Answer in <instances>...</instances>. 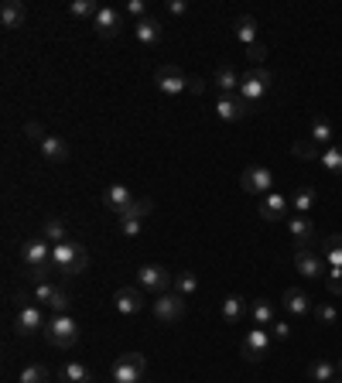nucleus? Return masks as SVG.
<instances>
[{
    "label": "nucleus",
    "mask_w": 342,
    "mask_h": 383,
    "mask_svg": "<svg viewBox=\"0 0 342 383\" xmlns=\"http://www.w3.org/2000/svg\"><path fill=\"white\" fill-rule=\"evenodd\" d=\"M21 264H25L27 278L34 284L48 281V271H52V243L45 236H31L21 243Z\"/></svg>",
    "instance_id": "nucleus-1"
},
{
    "label": "nucleus",
    "mask_w": 342,
    "mask_h": 383,
    "mask_svg": "<svg viewBox=\"0 0 342 383\" xmlns=\"http://www.w3.org/2000/svg\"><path fill=\"white\" fill-rule=\"evenodd\" d=\"M86 267H89V254H86L82 243L65 240V243L52 247V271L62 274L65 281H76L79 274H86Z\"/></svg>",
    "instance_id": "nucleus-2"
},
{
    "label": "nucleus",
    "mask_w": 342,
    "mask_h": 383,
    "mask_svg": "<svg viewBox=\"0 0 342 383\" xmlns=\"http://www.w3.org/2000/svg\"><path fill=\"white\" fill-rule=\"evenodd\" d=\"M45 325H48V315H45V308L34 305V301H31V298H25V294H18L14 332H18V335H34V332H45Z\"/></svg>",
    "instance_id": "nucleus-3"
},
{
    "label": "nucleus",
    "mask_w": 342,
    "mask_h": 383,
    "mask_svg": "<svg viewBox=\"0 0 342 383\" xmlns=\"http://www.w3.org/2000/svg\"><path fill=\"white\" fill-rule=\"evenodd\" d=\"M294 271H298L301 278H308V281L325 278V271H329L325 254L318 250L315 243H294Z\"/></svg>",
    "instance_id": "nucleus-4"
},
{
    "label": "nucleus",
    "mask_w": 342,
    "mask_h": 383,
    "mask_svg": "<svg viewBox=\"0 0 342 383\" xmlns=\"http://www.w3.org/2000/svg\"><path fill=\"white\" fill-rule=\"evenodd\" d=\"M45 339L52 342L55 349H69V346L79 342V322H76L72 315H48Z\"/></svg>",
    "instance_id": "nucleus-5"
},
{
    "label": "nucleus",
    "mask_w": 342,
    "mask_h": 383,
    "mask_svg": "<svg viewBox=\"0 0 342 383\" xmlns=\"http://www.w3.org/2000/svg\"><path fill=\"white\" fill-rule=\"evenodd\" d=\"M267 89H270V72L261 69V65H254V69H246L239 76V100L246 106H257L267 96Z\"/></svg>",
    "instance_id": "nucleus-6"
},
{
    "label": "nucleus",
    "mask_w": 342,
    "mask_h": 383,
    "mask_svg": "<svg viewBox=\"0 0 342 383\" xmlns=\"http://www.w3.org/2000/svg\"><path fill=\"white\" fill-rule=\"evenodd\" d=\"M151 311H154L158 322H182L185 311H188V298L175 294V291H164V294H158L151 301Z\"/></svg>",
    "instance_id": "nucleus-7"
},
{
    "label": "nucleus",
    "mask_w": 342,
    "mask_h": 383,
    "mask_svg": "<svg viewBox=\"0 0 342 383\" xmlns=\"http://www.w3.org/2000/svg\"><path fill=\"white\" fill-rule=\"evenodd\" d=\"M144 370H147V359L140 356V353H124V356L113 363L110 380H113V383H140Z\"/></svg>",
    "instance_id": "nucleus-8"
},
{
    "label": "nucleus",
    "mask_w": 342,
    "mask_h": 383,
    "mask_svg": "<svg viewBox=\"0 0 342 383\" xmlns=\"http://www.w3.org/2000/svg\"><path fill=\"white\" fill-rule=\"evenodd\" d=\"M171 281H175V274H168L161 264H144L137 271V287L140 291H151V294H164L171 287Z\"/></svg>",
    "instance_id": "nucleus-9"
},
{
    "label": "nucleus",
    "mask_w": 342,
    "mask_h": 383,
    "mask_svg": "<svg viewBox=\"0 0 342 383\" xmlns=\"http://www.w3.org/2000/svg\"><path fill=\"white\" fill-rule=\"evenodd\" d=\"M154 82H158V89L164 96H182L185 89H188V76H185L178 65H158Z\"/></svg>",
    "instance_id": "nucleus-10"
},
{
    "label": "nucleus",
    "mask_w": 342,
    "mask_h": 383,
    "mask_svg": "<svg viewBox=\"0 0 342 383\" xmlns=\"http://www.w3.org/2000/svg\"><path fill=\"white\" fill-rule=\"evenodd\" d=\"M113 308L120 311V315H137V311H144L147 308V291H140L137 284H127V287H117V294H113Z\"/></svg>",
    "instance_id": "nucleus-11"
},
{
    "label": "nucleus",
    "mask_w": 342,
    "mask_h": 383,
    "mask_svg": "<svg viewBox=\"0 0 342 383\" xmlns=\"http://www.w3.org/2000/svg\"><path fill=\"white\" fill-rule=\"evenodd\" d=\"M239 185H243V192H250V195H267V192L274 188V175H270V168H263V164H250V168L239 175Z\"/></svg>",
    "instance_id": "nucleus-12"
},
{
    "label": "nucleus",
    "mask_w": 342,
    "mask_h": 383,
    "mask_svg": "<svg viewBox=\"0 0 342 383\" xmlns=\"http://www.w3.org/2000/svg\"><path fill=\"white\" fill-rule=\"evenodd\" d=\"M267 349H270V332L267 329H250V332L243 335V359L246 363H261L267 356Z\"/></svg>",
    "instance_id": "nucleus-13"
},
{
    "label": "nucleus",
    "mask_w": 342,
    "mask_h": 383,
    "mask_svg": "<svg viewBox=\"0 0 342 383\" xmlns=\"http://www.w3.org/2000/svg\"><path fill=\"white\" fill-rule=\"evenodd\" d=\"M93 27H96L100 38H117L120 27H124V11H117V7H100L96 18H93Z\"/></svg>",
    "instance_id": "nucleus-14"
},
{
    "label": "nucleus",
    "mask_w": 342,
    "mask_h": 383,
    "mask_svg": "<svg viewBox=\"0 0 342 383\" xmlns=\"http://www.w3.org/2000/svg\"><path fill=\"white\" fill-rule=\"evenodd\" d=\"M212 113L219 120H226V124H237V120H243L250 113V106L239 100V96H219V100L212 103Z\"/></svg>",
    "instance_id": "nucleus-15"
},
{
    "label": "nucleus",
    "mask_w": 342,
    "mask_h": 383,
    "mask_svg": "<svg viewBox=\"0 0 342 383\" xmlns=\"http://www.w3.org/2000/svg\"><path fill=\"white\" fill-rule=\"evenodd\" d=\"M137 202V195H133L127 185H110L103 192V205L110 212H117V216H124V212H131V205Z\"/></svg>",
    "instance_id": "nucleus-16"
},
{
    "label": "nucleus",
    "mask_w": 342,
    "mask_h": 383,
    "mask_svg": "<svg viewBox=\"0 0 342 383\" xmlns=\"http://www.w3.org/2000/svg\"><path fill=\"white\" fill-rule=\"evenodd\" d=\"M288 209H291V199H284V195H277V192H267L261 199V216L267 219V223H288Z\"/></svg>",
    "instance_id": "nucleus-17"
},
{
    "label": "nucleus",
    "mask_w": 342,
    "mask_h": 383,
    "mask_svg": "<svg viewBox=\"0 0 342 383\" xmlns=\"http://www.w3.org/2000/svg\"><path fill=\"white\" fill-rule=\"evenodd\" d=\"M38 148H41V154H45V161H48V164H65V161L72 157L69 141H65V137H58V134H48Z\"/></svg>",
    "instance_id": "nucleus-18"
},
{
    "label": "nucleus",
    "mask_w": 342,
    "mask_h": 383,
    "mask_svg": "<svg viewBox=\"0 0 342 383\" xmlns=\"http://www.w3.org/2000/svg\"><path fill=\"white\" fill-rule=\"evenodd\" d=\"M133 34H137V41H140V45L154 48L161 38H164V27H161L158 18H151V14H147V18H140V21L133 25Z\"/></svg>",
    "instance_id": "nucleus-19"
},
{
    "label": "nucleus",
    "mask_w": 342,
    "mask_h": 383,
    "mask_svg": "<svg viewBox=\"0 0 342 383\" xmlns=\"http://www.w3.org/2000/svg\"><path fill=\"white\" fill-rule=\"evenodd\" d=\"M212 86L219 89V96H239V72L233 65H219L212 72Z\"/></svg>",
    "instance_id": "nucleus-20"
},
{
    "label": "nucleus",
    "mask_w": 342,
    "mask_h": 383,
    "mask_svg": "<svg viewBox=\"0 0 342 383\" xmlns=\"http://www.w3.org/2000/svg\"><path fill=\"white\" fill-rule=\"evenodd\" d=\"M308 141L315 144V148H332V141H336V127L325 120V117H312V127H308Z\"/></svg>",
    "instance_id": "nucleus-21"
},
{
    "label": "nucleus",
    "mask_w": 342,
    "mask_h": 383,
    "mask_svg": "<svg viewBox=\"0 0 342 383\" xmlns=\"http://www.w3.org/2000/svg\"><path fill=\"white\" fill-rule=\"evenodd\" d=\"M27 18V7L21 0H4V7H0V25L7 27V31H14V27H21Z\"/></svg>",
    "instance_id": "nucleus-22"
},
{
    "label": "nucleus",
    "mask_w": 342,
    "mask_h": 383,
    "mask_svg": "<svg viewBox=\"0 0 342 383\" xmlns=\"http://www.w3.org/2000/svg\"><path fill=\"white\" fill-rule=\"evenodd\" d=\"M281 301H284V311H291V315H308V311L315 308L312 305V298H308L301 287H288Z\"/></svg>",
    "instance_id": "nucleus-23"
},
{
    "label": "nucleus",
    "mask_w": 342,
    "mask_h": 383,
    "mask_svg": "<svg viewBox=\"0 0 342 383\" xmlns=\"http://www.w3.org/2000/svg\"><path fill=\"white\" fill-rule=\"evenodd\" d=\"M315 202H318V192L312 188V185H301V188L291 195V209H294V216H308Z\"/></svg>",
    "instance_id": "nucleus-24"
},
{
    "label": "nucleus",
    "mask_w": 342,
    "mask_h": 383,
    "mask_svg": "<svg viewBox=\"0 0 342 383\" xmlns=\"http://www.w3.org/2000/svg\"><path fill=\"white\" fill-rule=\"evenodd\" d=\"M288 230L294 236V243H315V223L308 216H294L288 219Z\"/></svg>",
    "instance_id": "nucleus-25"
},
{
    "label": "nucleus",
    "mask_w": 342,
    "mask_h": 383,
    "mask_svg": "<svg viewBox=\"0 0 342 383\" xmlns=\"http://www.w3.org/2000/svg\"><path fill=\"white\" fill-rule=\"evenodd\" d=\"M58 383H93V370L86 363H65L58 370Z\"/></svg>",
    "instance_id": "nucleus-26"
},
{
    "label": "nucleus",
    "mask_w": 342,
    "mask_h": 383,
    "mask_svg": "<svg viewBox=\"0 0 342 383\" xmlns=\"http://www.w3.org/2000/svg\"><path fill=\"white\" fill-rule=\"evenodd\" d=\"M41 236H45L52 247L65 243V240H69V226H65V219H58V216H48V219L41 223Z\"/></svg>",
    "instance_id": "nucleus-27"
},
{
    "label": "nucleus",
    "mask_w": 342,
    "mask_h": 383,
    "mask_svg": "<svg viewBox=\"0 0 342 383\" xmlns=\"http://www.w3.org/2000/svg\"><path fill=\"white\" fill-rule=\"evenodd\" d=\"M243 311H246V305H243L239 294H226V298H223V322H226V325H237L239 318H243Z\"/></svg>",
    "instance_id": "nucleus-28"
},
{
    "label": "nucleus",
    "mask_w": 342,
    "mask_h": 383,
    "mask_svg": "<svg viewBox=\"0 0 342 383\" xmlns=\"http://www.w3.org/2000/svg\"><path fill=\"white\" fill-rule=\"evenodd\" d=\"M250 315H254V325H261V329H270L277 318H274V305L267 301V298H261V301H254L250 305Z\"/></svg>",
    "instance_id": "nucleus-29"
},
{
    "label": "nucleus",
    "mask_w": 342,
    "mask_h": 383,
    "mask_svg": "<svg viewBox=\"0 0 342 383\" xmlns=\"http://www.w3.org/2000/svg\"><path fill=\"white\" fill-rule=\"evenodd\" d=\"M233 31H237L239 45H246V48L257 41V21H254L250 14H239V18H237V27H233Z\"/></svg>",
    "instance_id": "nucleus-30"
},
{
    "label": "nucleus",
    "mask_w": 342,
    "mask_h": 383,
    "mask_svg": "<svg viewBox=\"0 0 342 383\" xmlns=\"http://www.w3.org/2000/svg\"><path fill=\"white\" fill-rule=\"evenodd\" d=\"M336 370H339L336 363H329V359H315V363L308 366V377H312L315 383H332L336 380Z\"/></svg>",
    "instance_id": "nucleus-31"
},
{
    "label": "nucleus",
    "mask_w": 342,
    "mask_h": 383,
    "mask_svg": "<svg viewBox=\"0 0 342 383\" xmlns=\"http://www.w3.org/2000/svg\"><path fill=\"white\" fill-rule=\"evenodd\" d=\"M171 287H175V294H182V298H192V294L199 291V278H195L192 271H182V274H175Z\"/></svg>",
    "instance_id": "nucleus-32"
},
{
    "label": "nucleus",
    "mask_w": 342,
    "mask_h": 383,
    "mask_svg": "<svg viewBox=\"0 0 342 383\" xmlns=\"http://www.w3.org/2000/svg\"><path fill=\"white\" fill-rule=\"evenodd\" d=\"M322 254H325V264H329V267H342V236L339 233L322 243Z\"/></svg>",
    "instance_id": "nucleus-33"
},
{
    "label": "nucleus",
    "mask_w": 342,
    "mask_h": 383,
    "mask_svg": "<svg viewBox=\"0 0 342 383\" xmlns=\"http://www.w3.org/2000/svg\"><path fill=\"white\" fill-rule=\"evenodd\" d=\"M318 161H322V168H325V171H342V144H332V148H325Z\"/></svg>",
    "instance_id": "nucleus-34"
},
{
    "label": "nucleus",
    "mask_w": 342,
    "mask_h": 383,
    "mask_svg": "<svg viewBox=\"0 0 342 383\" xmlns=\"http://www.w3.org/2000/svg\"><path fill=\"white\" fill-rule=\"evenodd\" d=\"M18 383H52V380H48V370H45L41 363H31V366H25V370H21Z\"/></svg>",
    "instance_id": "nucleus-35"
},
{
    "label": "nucleus",
    "mask_w": 342,
    "mask_h": 383,
    "mask_svg": "<svg viewBox=\"0 0 342 383\" xmlns=\"http://www.w3.org/2000/svg\"><path fill=\"white\" fill-rule=\"evenodd\" d=\"M291 154H294V157H305V161H318V157H322V151H318L308 137L294 141V144H291Z\"/></svg>",
    "instance_id": "nucleus-36"
},
{
    "label": "nucleus",
    "mask_w": 342,
    "mask_h": 383,
    "mask_svg": "<svg viewBox=\"0 0 342 383\" xmlns=\"http://www.w3.org/2000/svg\"><path fill=\"white\" fill-rule=\"evenodd\" d=\"M96 11H100L96 0H72V4H69V14H72V18H96Z\"/></svg>",
    "instance_id": "nucleus-37"
},
{
    "label": "nucleus",
    "mask_w": 342,
    "mask_h": 383,
    "mask_svg": "<svg viewBox=\"0 0 342 383\" xmlns=\"http://www.w3.org/2000/svg\"><path fill=\"white\" fill-rule=\"evenodd\" d=\"M312 311H315V318L322 325H336L339 322V311H336V305H329V301H318Z\"/></svg>",
    "instance_id": "nucleus-38"
},
{
    "label": "nucleus",
    "mask_w": 342,
    "mask_h": 383,
    "mask_svg": "<svg viewBox=\"0 0 342 383\" xmlns=\"http://www.w3.org/2000/svg\"><path fill=\"white\" fill-rule=\"evenodd\" d=\"M48 308H52V315H69V294H65V287H55V294L48 298Z\"/></svg>",
    "instance_id": "nucleus-39"
},
{
    "label": "nucleus",
    "mask_w": 342,
    "mask_h": 383,
    "mask_svg": "<svg viewBox=\"0 0 342 383\" xmlns=\"http://www.w3.org/2000/svg\"><path fill=\"white\" fill-rule=\"evenodd\" d=\"M154 212V202L151 199H137V202L131 205V212H124V216H133V219H147Z\"/></svg>",
    "instance_id": "nucleus-40"
},
{
    "label": "nucleus",
    "mask_w": 342,
    "mask_h": 383,
    "mask_svg": "<svg viewBox=\"0 0 342 383\" xmlns=\"http://www.w3.org/2000/svg\"><path fill=\"white\" fill-rule=\"evenodd\" d=\"M144 230V219H133V216H120V233L124 236H140Z\"/></svg>",
    "instance_id": "nucleus-41"
},
{
    "label": "nucleus",
    "mask_w": 342,
    "mask_h": 383,
    "mask_svg": "<svg viewBox=\"0 0 342 383\" xmlns=\"http://www.w3.org/2000/svg\"><path fill=\"white\" fill-rule=\"evenodd\" d=\"M325 287H329L332 294H342V267H329V271H325Z\"/></svg>",
    "instance_id": "nucleus-42"
},
{
    "label": "nucleus",
    "mask_w": 342,
    "mask_h": 383,
    "mask_svg": "<svg viewBox=\"0 0 342 383\" xmlns=\"http://www.w3.org/2000/svg\"><path fill=\"white\" fill-rule=\"evenodd\" d=\"M124 14L140 21V18H147V4H144V0H127V4H124Z\"/></svg>",
    "instance_id": "nucleus-43"
},
{
    "label": "nucleus",
    "mask_w": 342,
    "mask_h": 383,
    "mask_svg": "<svg viewBox=\"0 0 342 383\" xmlns=\"http://www.w3.org/2000/svg\"><path fill=\"white\" fill-rule=\"evenodd\" d=\"M55 294V284H48V281H41V284H34V301H41V305H48V298Z\"/></svg>",
    "instance_id": "nucleus-44"
},
{
    "label": "nucleus",
    "mask_w": 342,
    "mask_h": 383,
    "mask_svg": "<svg viewBox=\"0 0 342 383\" xmlns=\"http://www.w3.org/2000/svg\"><path fill=\"white\" fill-rule=\"evenodd\" d=\"M267 332H270V339H277V342H288V339H291V325H288V322H274Z\"/></svg>",
    "instance_id": "nucleus-45"
},
{
    "label": "nucleus",
    "mask_w": 342,
    "mask_h": 383,
    "mask_svg": "<svg viewBox=\"0 0 342 383\" xmlns=\"http://www.w3.org/2000/svg\"><path fill=\"white\" fill-rule=\"evenodd\" d=\"M246 58H250V62H257V65H261L263 58H267V45H263V41H254V45H250V48H246Z\"/></svg>",
    "instance_id": "nucleus-46"
},
{
    "label": "nucleus",
    "mask_w": 342,
    "mask_h": 383,
    "mask_svg": "<svg viewBox=\"0 0 342 383\" xmlns=\"http://www.w3.org/2000/svg\"><path fill=\"white\" fill-rule=\"evenodd\" d=\"M25 134L31 137V141H38V144H41V141L48 137V130H41L38 124H25Z\"/></svg>",
    "instance_id": "nucleus-47"
},
{
    "label": "nucleus",
    "mask_w": 342,
    "mask_h": 383,
    "mask_svg": "<svg viewBox=\"0 0 342 383\" xmlns=\"http://www.w3.org/2000/svg\"><path fill=\"white\" fill-rule=\"evenodd\" d=\"M168 11H171L175 18H182V14H188V4H185V0H168Z\"/></svg>",
    "instance_id": "nucleus-48"
},
{
    "label": "nucleus",
    "mask_w": 342,
    "mask_h": 383,
    "mask_svg": "<svg viewBox=\"0 0 342 383\" xmlns=\"http://www.w3.org/2000/svg\"><path fill=\"white\" fill-rule=\"evenodd\" d=\"M202 89H206V82H202V79H199V76H188V93H202Z\"/></svg>",
    "instance_id": "nucleus-49"
},
{
    "label": "nucleus",
    "mask_w": 342,
    "mask_h": 383,
    "mask_svg": "<svg viewBox=\"0 0 342 383\" xmlns=\"http://www.w3.org/2000/svg\"><path fill=\"white\" fill-rule=\"evenodd\" d=\"M332 383H342V377H336V380H332Z\"/></svg>",
    "instance_id": "nucleus-50"
},
{
    "label": "nucleus",
    "mask_w": 342,
    "mask_h": 383,
    "mask_svg": "<svg viewBox=\"0 0 342 383\" xmlns=\"http://www.w3.org/2000/svg\"><path fill=\"white\" fill-rule=\"evenodd\" d=\"M336 366H339V370H342V359H339V363H336Z\"/></svg>",
    "instance_id": "nucleus-51"
},
{
    "label": "nucleus",
    "mask_w": 342,
    "mask_h": 383,
    "mask_svg": "<svg viewBox=\"0 0 342 383\" xmlns=\"http://www.w3.org/2000/svg\"><path fill=\"white\" fill-rule=\"evenodd\" d=\"M110 383H113V380H110Z\"/></svg>",
    "instance_id": "nucleus-52"
}]
</instances>
